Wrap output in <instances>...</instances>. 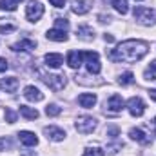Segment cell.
I'll use <instances>...</instances> for the list:
<instances>
[{
  "instance_id": "cell-1",
  "label": "cell",
  "mask_w": 156,
  "mask_h": 156,
  "mask_svg": "<svg viewBox=\"0 0 156 156\" xmlns=\"http://www.w3.org/2000/svg\"><path fill=\"white\" fill-rule=\"evenodd\" d=\"M147 44L142 40H125L116 49H113L109 53V58L113 62H127V64H134L138 60H142L147 55Z\"/></svg>"
},
{
  "instance_id": "cell-31",
  "label": "cell",
  "mask_w": 156,
  "mask_h": 156,
  "mask_svg": "<svg viewBox=\"0 0 156 156\" xmlns=\"http://www.w3.org/2000/svg\"><path fill=\"white\" fill-rule=\"evenodd\" d=\"M15 29V26H0V33H13Z\"/></svg>"
},
{
  "instance_id": "cell-28",
  "label": "cell",
  "mask_w": 156,
  "mask_h": 156,
  "mask_svg": "<svg viewBox=\"0 0 156 156\" xmlns=\"http://www.w3.org/2000/svg\"><path fill=\"white\" fill-rule=\"evenodd\" d=\"M5 122H9V123H15L16 122V113L13 111V109H5Z\"/></svg>"
},
{
  "instance_id": "cell-6",
  "label": "cell",
  "mask_w": 156,
  "mask_h": 156,
  "mask_svg": "<svg viewBox=\"0 0 156 156\" xmlns=\"http://www.w3.org/2000/svg\"><path fill=\"white\" fill-rule=\"evenodd\" d=\"M26 15H27V18L31 22H37V20L42 18V15H44V5L40 4L38 0H31L27 4V7H26Z\"/></svg>"
},
{
  "instance_id": "cell-34",
  "label": "cell",
  "mask_w": 156,
  "mask_h": 156,
  "mask_svg": "<svg viewBox=\"0 0 156 156\" xmlns=\"http://www.w3.org/2000/svg\"><path fill=\"white\" fill-rule=\"evenodd\" d=\"M122 145H123V144H122V142H118V144H115V145H109V147H107V151H109V153H116L118 149H122Z\"/></svg>"
},
{
  "instance_id": "cell-14",
  "label": "cell",
  "mask_w": 156,
  "mask_h": 156,
  "mask_svg": "<svg viewBox=\"0 0 156 156\" xmlns=\"http://www.w3.org/2000/svg\"><path fill=\"white\" fill-rule=\"evenodd\" d=\"M45 64L49 66V67H53V69H58L62 64H64V58H62V55H58V53H49V55H45Z\"/></svg>"
},
{
  "instance_id": "cell-17",
  "label": "cell",
  "mask_w": 156,
  "mask_h": 156,
  "mask_svg": "<svg viewBox=\"0 0 156 156\" xmlns=\"http://www.w3.org/2000/svg\"><path fill=\"white\" fill-rule=\"evenodd\" d=\"M37 47L35 40H20L18 44L13 45V51H33Z\"/></svg>"
},
{
  "instance_id": "cell-26",
  "label": "cell",
  "mask_w": 156,
  "mask_h": 156,
  "mask_svg": "<svg viewBox=\"0 0 156 156\" xmlns=\"http://www.w3.org/2000/svg\"><path fill=\"white\" fill-rule=\"evenodd\" d=\"M55 29L67 31V29H69V22H67L66 18H56V20H55Z\"/></svg>"
},
{
  "instance_id": "cell-18",
  "label": "cell",
  "mask_w": 156,
  "mask_h": 156,
  "mask_svg": "<svg viewBox=\"0 0 156 156\" xmlns=\"http://www.w3.org/2000/svg\"><path fill=\"white\" fill-rule=\"evenodd\" d=\"M129 136H131L134 142H140V144H144V145L149 144V138H147V134H145L142 129H131V131H129Z\"/></svg>"
},
{
  "instance_id": "cell-22",
  "label": "cell",
  "mask_w": 156,
  "mask_h": 156,
  "mask_svg": "<svg viewBox=\"0 0 156 156\" xmlns=\"http://www.w3.org/2000/svg\"><path fill=\"white\" fill-rule=\"evenodd\" d=\"M113 7L116 9L120 15H125V13L129 11V4H127V0H113Z\"/></svg>"
},
{
  "instance_id": "cell-30",
  "label": "cell",
  "mask_w": 156,
  "mask_h": 156,
  "mask_svg": "<svg viewBox=\"0 0 156 156\" xmlns=\"http://www.w3.org/2000/svg\"><path fill=\"white\" fill-rule=\"evenodd\" d=\"M118 134H120V129H118V127H109V129H107V136L116 138Z\"/></svg>"
},
{
  "instance_id": "cell-23",
  "label": "cell",
  "mask_w": 156,
  "mask_h": 156,
  "mask_svg": "<svg viewBox=\"0 0 156 156\" xmlns=\"http://www.w3.org/2000/svg\"><path fill=\"white\" fill-rule=\"evenodd\" d=\"M16 0H0V9L4 11H15L16 9Z\"/></svg>"
},
{
  "instance_id": "cell-16",
  "label": "cell",
  "mask_w": 156,
  "mask_h": 156,
  "mask_svg": "<svg viewBox=\"0 0 156 156\" xmlns=\"http://www.w3.org/2000/svg\"><path fill=\"white\" fill-rule=\"evenodd\" d=\"M67 66L73 67V69H78L82 66V53L80 51H69V55H67Z\"/></svg>"
},
{
  "instance_id": "cell-36",
  "label": "cell",
  "mask_w": 156,
  "mask_h": 156,
  "mask_svg": "<svg viewBox=\"0 0 156 156\" xmlns=\"http://www.w3.org/2000/svg\"><path fill=\"white\" fill-rule=\"evenodd\" d=\"M149 96H151V100L156 102V89H151V91H149Z\"/></svg>"
},
{
  "instance_id": "cell-4",
  "label": "cell",
  "mask_w": 156,
  "mask_h": 156,
  "mask_svg": "<svg viewBox=\"0 0 156 156\" xmlns=\"http://www.w3.org/2000/svg\"><path fill=\"white\" fill-rule=\"evenodd\" d=\"M40 76L45 82V85L53 91H60L66 85V76H62V75H45V73L40 71Z\"/></svg>"
},
{
  "instance_id": "cell-25",
  "label": "cell",
  "mask_w": 156,
  "mask_h": 156,
  "mask_svg": "<svg viewBox=\"0 0 156 156\" xmlns=\"http://www.w3.org/2000/svg\"><path fill=\"white\" fill-rule=\"evenodd\" d=\"M145 78H147V80H156V60H153L151 66L147 67V71H145Z\"/></svg>"
},
{
  "instance_id": "cell-39",
  "label": "cell",
  "mask_w": 156,
  "mask_h": 156,
  "mask_svg": "<svg viewBox=\"0 0 156 156\" xmlns=\"http://www.w3.org/2000/svg\"><path fill=\"white\" fill-rule=\"evenodd\" d=\"M154 123H156V118H154Z\"/></svg>"
},
{
  "instance_id": "cell-35",
  "label": "cell",
  "mask_w": 156,
  "mask_h": 156,
  "mask_svg": "<svg viewBox=\"0 0 156 156\" xmlns=\"http://www.w3.org/2000/svg\"><path fill=\"white\" fill-rule=\"evenodd\" d=\"M49 2H51L55 7H64V5H66V0H49Z\"/></svg>"
},
{
  "instance_id": "cell-24",
  "label": "cell",
  "mask_w": 156,
  "mask_h": 156,
  "mask_svg": "<svg viewBox=\"0 0 156 156\" xmlns=\"http://www.w3.org/2000/svg\"><path fill=\"white\" fill-rule=\"evenodd\" d=\"M60 113H62V109H60L56 104H49V105L45 107V115H47V116H58Z\"/></svg>"
},
{
  "instance_id": "cell-19",
  "label": "cell",
  "mask_w": 156,
  "mask_h": 156,
  "mask_svg": "<svg viewBox=\"0 0 156 156\" xmlns=\"http://www.w3.org/2000/svg\"><path fill=\"white\" fill-rule=\"evenodd\" d=\"M76 35L82 40H85V42H89V40L94 38V31H93V27H89V26H80L76 29Z\"/></svg>"
},
{
  "instance_id": "cell-13",
  "label": "cell",
  "mask_w": 156,
  "mask_h": 156,
  "mask_svg": "<svg viewBox=\"0 0 156 156\" xmlns=\"http://www.w3.org/2000/svg\"><path fill=\"white\" fill-rule=\"evenodd\" d=\"M93 5V0H73V11L76 15H85Z\"/></svg>"
},
{
  "instance_id": "cell-9",
  "label": "cell",
  "mask_w": 156,
  "mask_h": 156,
  "mask_svg": "<svg viewBox=\"0 0 156 156\" xmlns=\"http://www.w3.org/2000/svg\"><path fill=\"white\" fill-rule=\"evenodd\" d=\"M105 107H107L111 113H120V111L123 109V100H122V96H120V94H113V96L107 100Z\"/></svg>"
},
{
  "instance_id": "cell-27",
  "label": "cell",
  "mask_w": 156,
  "mask_h": 156,
  "mask_svg": "<svg viewBox=\"0 0 156 156\" xmlns=\"http://www.w3.org/2000/svg\"><path fill=\"white\" fill-rule=\"evenodd\" d=\"M134 82V75L131 73V71H127V73H123L122 76H120V83L122 85H129V83H133Z\"/></svg>"
},
{
  "instance_id": "cell-10",
  "label": "cell",
  "mask_w": 156,
  "mask_h": 156,
  "mask_svg": "<svg viewBox=\"0 0 156 156\" xmlns=\"http://www.w3.org/2000/svg\"><path fill=\"white\" fill-rule=\"evenodd\" d=\"M18 140H20L24 145H27V147H31V145H37V144H38L37 134H35V133H31V131H20V133H18Z\"/></svg>"
},
{
  "instance_id": "cell-33",
  "label": "cell",
  "mask_w": 156,
  "mask_h": 156,
  "mask_svg": "<svg viewBox=\"0 0 156 156\" xmlns=\"http://www.w3.org/2000/svg\"><path fill=\"white\" fill-rule=\"evenodd\" d=\"M5 147H11V142L7 138H0V151H4Z\"/></svg>"
},
{
  "instance_id": "cell-38",
  "label": "cell",
  "mask_w": 156,
  "mask_h": 156,
  "mask_svg": "<svg viewBox=\"0 0 156 156\" xmlns=\"http://www.w3.org/2000/svg\"><path fill=\"white\" fill-rule=\"evenodd\" d=\"M16 2H22V0H16Z\"/></svg>"
},
{
  "instance_id": "cell-5",
  "label": "cell",
  "mask_w": 156,
  "mask_h": 156,
  "mask_svg": "<svg viewBox=\"0 0 156 156\" xmlns=\"http://www.w3.org/2000/svg\"><path fill=\"white\" fill-rule=\"evenodd\" d=\"M76 131L78 133H82V134H89V133H93L94 129H96V120L93 116H78L76 120Z\"/></svg>"
},
{
  "instance_id": "cell-29",
  "label": "cell",
  "mask_w": 156,
  "mask_h": 156,
  "mask_svg": "<svg viewBox=\"0 0 156 156\" xmlns=\"http://www.w3.org/2000/svg\"><path fill=\"white\" fill-rule=\"evenodd\" d=\"M83 156H104V151L102 149H98V147H93V149H87Z\"/></svg>"
},
{
  "instance_id": "cell-21",
  "label": "cell",
  "mask_w": 156,
  "mask_h": 156,
  "mask_svg": "<svg viewBox=\"0 0 156 156\" xmlns=\"http://www.w3.org/2000/svg\"><path fill=\"white\" fill-rule=\"evenodd\" d=\"M20 115L26 120H37L38 118V111L33 109V107H27V105H20Z\"/></svg>"
},
{
  "instance_id": "cell-2",
  "label": "cell",
  "mask_w": 156,
  "mask_h": 156,
  "mask_svg": "<svg viewBox=\"0 0 156 156\" xmlns=\"http://www.w3.org/2000/svg\"><path fill=\"white\" fill-rule=\"evenodd\" d=\"M133 15H134V20H138V22H140V24H144V26H151V24L156 20V9L144 7V5L134 7Z\"/></svg>"
},
{
  "instance_id": "cell-8",
  "label": "cell",
  "mask_w": 156,
  "mask_h": 156,
  "mask_svg": "<svg viewBox=\"0 0 156 156\" xmlns=\"http://www.w3.org/2000/svg\"><path fill=\"white\" fill-rule=\"evenodd\" d=\"M44 133H45V136H47L49 140H53V142H60V140H64V138H66V133H64L60 127H55V125L45 127V129H44Z\"/></svg>"
},
{
  "instance_id": "cell-11",
  "label": "cell",
  "mask_w": 156,
  "mask_h": 156,
  "mask_svg": "<svg viewBox=\"0 0 156 156\" xmlns=\"http://www.w3.org/2000/svg\"><path fill=\"white\" fill-rule=\"evenodd\" d=\"M24 96L29 100V102H42L44 100V94L40 93V89H37L35 85H27L24 89Z\"/></svg>"
},
{
  "instance_id": "cell-3",
  "label": "cell",
  "mask_w": 156,
  "mask_h": 156,
  "mask_svg": "<svg viewBox=\"0 0 156 156\" xmlns=\"http://www.w3.org/2000/svg\"><path fill=\"white\" fill-rule=\"evenodd\" d=\"M82 58L87 60V71L91 75H98L102 71V66H100V60H98V53L96 51H83L82 53Z\"/></svg>"
},
{
  "instance_id": "cell-7",
  "label": "cell",
  "mask_w": 156,
  "mask_h": 156,
  "mask_svg": "<svg viewBox=\"0 0 156 156\" xmlns=\"http://www.w3.org/2000/svg\"><path fill=\"white\" fill-rule=\"evenodd\" d=\"M127 109H129V113H131L133 116L140 118L144 115V111H145V104H144V100H142L140 96H133V98L127 102Z\"/></svg>"
},
{
  "instance_id": "cell-20",
  "label": "cell",
  "mask_w": 156,
  "mask_h": 156,
  "mask_svg": "<svg viewBox=\"0 0 156 156\" xmlns=\"http://www.w3.org/2000/svg\"><path fill=\"white\" fill-rule=\"evenodd\" d=\"M45 37L49 40H53V42H66V40H67L66 31H60V29H51V31H47Z\"/></svg>"
},
{
  "instance_id": "cell-12",
  "label": "cell",
  "mask_w": 156,
  "mask_h": 156,
  "mask_svg": "<svg viewBox=\"0 0 156 156\" xmlns=\"http://www.w3.org/2000/svg\"><path fill=\"white\" fill-rule=\"evenodd\" d=\"M16 87H18V78L16 76H7L0 80V89H4L7 93H15Z\"/></svg>"
},
{
  "instance_id": "cell-15",
  "label": "cell",
  "mask_w": 156,
  "mask_h": 156,
  "mask_svg": "<svg viewBox=\"0 0 156 156\" xmlns=\"http://www.w3.org/2000/svg\"><path fill=\"white\" fill-rule=\"evenodd\" d=\"M78 104H80L82 107H85V109H91V107L96 104V96H94L93 93H83V94L78 96Z\"/></svg>"
},
{
  "instance_id": "cell-37",
  "label": "cell",
  "mask_w": 156,
  "mask_h": 156,
  "mask_svg": "<svg viewBox=\"0 0 156 156\" xmlns=\"http://www.w3.org/2000/svg\"><path fill=\"white\" fill-rule=\"evenodd\" d=\"M105 42H115V37L113 35H105Z\"/></svg>"
},
{
  "instance_id": "cell-32",
  "label": "cell",
  "mask_w": 156,
  "mask_h": 156,
  "mask_svg": "<svg viewBox=\"0 0 156 156\" xmlns=\"http://www.w3.org/2000/svg\"><path fill=\"white\" fill-rule=\"evenodd\" d=\"M7 67H9L7 60H5V58H0V73H5V71H7Z\"/></svg>"
}]
</instances>
